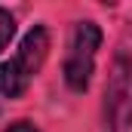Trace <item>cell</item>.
Here are the masks:
<instances>
[{
    "label": "cell",
    "mask_w": 132,
    "mask_h": 132,
    "mask_svg": "<svg viewBox=\"0 0 132 132\" xmlns=\"http://www.w3.org/2000/svg\"><path fill=\"white\" fill-rule=\"evenodd\" d=\"M132 126V25L117 43V55L104 86V132H126Z\"/></svg>",
    "instance_id": "cell-1"
},
{
    "label": "cell",
    "mask_w": 132,
    "mask_h": 132,
    "mask_svg": "<svg viewBox=\"0 0 132 132\" xmlns=\"http://www.w3.org/2000/svg\"><path fill=\"white\" fill-rule=\"evenodd\" d=\"M46 52H49V31L43 25H37V28H31L25 34L15 55L0 65V95L19 98L31 86V80L37 77L40 65L46 62Z\"/></svg>",
    "instance_id": "cell-2"
},
{
    "label": "cell",
    "mask_w": 132,
    "mask_h": 132,
    "mask_svg": "<svg viewBox=\"0 0 132 132\" xmlns=\"http://www.w3.org/2000/svg\"><path fill=\"white\" fill-rule=\"evenodd\" d=\"M98 46H101V28L95 22H77L74 25L71 40H68V55H65V83L74 92L89 89Z\"/></svg>",
    "instance_id": "cell-3"
},
{
    "label": "cell",
    "mask_w": 132,
    "mask_h": 132,
    "mask_svg": "<svg viewBox=\"0 0 132 132\" xmlns=\"http://www.w3.org/2000/svg\"><path fill=\"white\" fill-rule=\"evenodd\" d=\"M12 37H15V19H12V12L0 9V52L9 46Z\"/></svg>",
    "instance_id": "cell-4"
},
{
    "label": "cell",
    "mask_w": 132,
    "mask_h": 132,
    "mask_svg": "<svg viewBox=\"0 0 132 132\" xmlns=\"http://www.w3.org/2000/svg\"><path fill=\"white\" fill-rule=\"evenodd\" d=\"M6 132H37V129H34V123H28V120H19V123H12Z\"/></svg>",
    "instance_id": "cell-5"
}]
</instances>
